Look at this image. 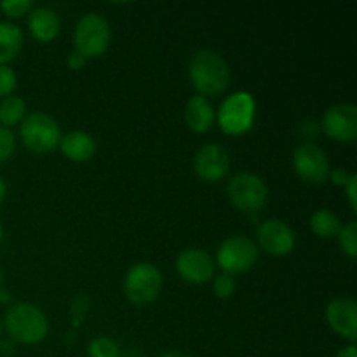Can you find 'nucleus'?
<instances>
[{"label": "nucleus", "instance_id": "1", "mask_svg": "<svg viewBox=\"0 0 357 357\" xmlns=\"http://www.w3.org/2000/svg\"><path fill=\"white\" fill-rule=\"evenodd\" d=\"M188 77L199 96H216L229 87L232 72L227 59L215 49H197L188 61Z\"/></svg>", "mask_w": 357, "mask_h": 357}, {"label": "nucleus", "instance_id": "2", "mask_svg": "<svg viewBox=\"0 0 357 357\" xmlns=\"http://www.w3.org/2000/svg\"><path fill=\"white\" fill-rule=\"evenodd\" d=\"M2 326L16 344L35 345L45 340L49 333V319L44 310L31 302H14L6 310Z\"/></svg>", "mask_w": 357, "mask_h": 357}, {"label": "nucleus", "instance_id": "3", "mask_svg": "<svg viewBox=\"0 0 357 357\" xmlns=\"http://www.w3.org/2000/svg\"><path fill=\"white\" fill-rule=\"evenodd\" d=\"M257 117V100L248 91H236L220 103L216 121L225 135L239 136L250 131Z\"/></svg>", "mask_w": 357, "mask_h": 357}, {"label": "nucleus", "instance_id": "4", "mask_svg": "<svg viewBox=\"0 0 357 357\" xmlns=\"http://www.w3.org/2000/svg\"><path fill=\"white\" fill-rule=\"evenodd\" d=\"M227 195L234 208L241 213L257 215L267 206L271 192L264 178L250 171H241L227 183Z\"/></svg>", "mask_w": 357, "mask_h": 357}, {"label": "nucleus", "instance_id": "5", "mask_svg": "<svg viewBox=\"0 0 357 357\" xmlns=\"http://www.w3.org/2000/svg\"><path fill=\"white\" fill-rule=\"evenodd\" d=\"M112 40L110 21L100 13L82 14L73 28V49L87 59L98 58L108 49Z\"/></svg>", "mask_w": 357, "mask_h": 357}, {"label": "nucleus", "instance_id": "6", "mask_svg": "<svg viewBox=\"0 0 357 357\" xmlns=\"http://www.w3.org/2000/svg\"><path fill=\"white\" fill-rule=\"evenodd\" d=\"M63 132L58 121L45 112H31L26 114L20 124V138L24 146L33 153L44 155L59 146Z\"/></svg>", "mask_w": 357, "mask_h": 357}, {"label": "nucleus", "instance_id": "7", "mask_svg": "<svg viewBox=\"0 0 357 357\" xmlns=\"http://www.w3.org/2000/svg\"><path fill=\"white\" fill-rule=\"evenodd\" d=\"M164 284V275L157 265L139 261L126 272L122 289L126 298L135 305H146L159 296Z\"/></svg>", "mask_w": 357, "mask_h": 357}, {"label": "nucleus", "instance_id": "8", "mask_svg": "<svg viewBox=\"0 0 357 357\" xmlns=\"http://www.w3.org/2000/svg\"><path fill=\"white\" fill-rule=\"evenodd\" d=\"M260 250L251 237L246 236H230L220 243L216 250L215 264L222 268V272L230 275H239L251 271L257 265Z\"/></svg>", "mask_w": 357, "mask_h": 357}, {"label": "nucleus", "instance_id": "9", "mask_svg": "<svg viewBox=\"0 0 357 357\" xmlns=\"http://www.w3.org/2000/svg\"><path fill=\"white\" fill-rule=\"evenodd\" d=\"M293 169L309 185H323L330 176V159L326 150L316 142H302L293 150Z\"/></svg>", "mask_w": 357, "mask_h": 357}, {"label": "nucleus", "instance_id": "10", "mask_svg": "<svg viewBox=\"0 0 357 357\" xmlns=\"http://www.w3.org/2000/svg\"><path fill=\"white\" fill-rule=\"evenodd\" d=\"M257 246L272 257H286L296 246V234L284 220L267 218L257 229Z\"/></svg>", "mask_w": 357, "mask_h": 357}, {"label": "nucleus", "instance_id": "11", "mask_svg": "<svg viewBox=\"0 0 357 357\" xmlns=\"http://www.w3.org/2000/svg\"><path fill=\"white\" fill-rule=\"evenodd\" d=\"M216 264L215 258L206 250L197 246L185 248L176 257V272L188 284L201 286L213 281Z\"/></svg>", "mask_w": 357, "mask_h": 357}, {"label": "nucleus", "instance_id": "12", "mask_svg": "<svg viewBox=\"0 0 357 357\" xmlns=\"http://www.w3.org/2000/svg\"><path fill=\"white\" fill-rule=\"evenodd\" d=\"M319 128L337 142L351 143L357 136V107L354 103H337L326 108Z\"/></svg>", "mask_w": 357, "mask_h": 357}, {"label": "nucleus", "instance_id": "13", "mask_svg": "<svg viewBox=\"0 0 357 357\" xmlns=\"http://www.w3.org/2000/svg\"><path fill=\"white\" fill-rule=\"evenodd\" d=\"M194 171L208 183L223 180L230 171V155L225 146L218 143H206L195 152Z\"/></svg>", "mask_w": 357, "mask_h": 357}, {"label": "nucleus", "instance_id": "14", "mask_svg": "<svg viewBox=\"0 0 357 357\" xmlns=\"http://www.w3.org/2000/svg\"><path fill=\"white\" fill-rule=\"evenodd\" d=\"M324 319L328 326L345 338L349 344H356L357 340V302L349 296H338L328 302L324 309Z\"/></svg>", "mask_w": 357, "mask_h": 357}, {"label": "nucleus", "instance_id": "15", "mask_svg": "<svg viewBox=\"0 0 357 357\" xmlns=\"http://www.w3.org/2000/svg\"><path fill=\"white\" fill-rule=\"evenodd\" d=\"M28 30L38 42H51L61 30V20L51 7L37 6L28 13Z\"/></svg>", "mask_w": 357, "mask_h": 357}, {"label": "nucleus", "instance_id": "16", "mask_svg": "<svg viewBox=\"0 0 357 357\" xmlns=\"http://www.w3.org/2000/svg\"><path fill=\"white\" fill-rule=\"evenodd\" d=\"M183 117L188 129L201 135V132H208L215 126L216 110L208 98L195 94L185 105Z\"/></svg>", "mask_w": 357, "mask_h": 357}, {"label": "nucleus", "instance_id": "17", "mask_svg": "<svg viewBox=\"0 0 357 357\" xmlns=\"http://www.w3.org/2000/svg\"><path fill=\"white\" fill-rule=\"evenodd\" d=\"M96 149V139L89 132L79 131V129L66 132L59 139V150H61L63 155L70 160H75V162L93 159Z\"/></svg>", "mask_w": 357, "mask_h": 357}, {"label": "nucleus", "instance_id": "18", "mask_svg": "<svg viewBox=\"0 0 357 357\" xmlns=\"http://www.w3.org/2000/svg\"><path fill=\"white\" fill-rule=\"evenodd\" d=\"M23 30L16 23L0 21V65H9L23 47Z\"/></svg>", "mask_w": 357, "mask_h": 357}, {"label": "nucleus", "instance_id": "19", "mask_svg": "<svg viewBox=\"0 0 357 357\" xmlns=\"http://www.w3.org/2000/svg\"><path fill=\"white\" fill-rule=\"evenodd\" d=\"M309 227L317 237L321 239H333V237L338 236V232L342 230L344 223H342L340 216L335 211L326 208L316 209V211L310 215Z\"/></svg>", "mask_w": 357, "mask_h": 357}, {"label": "nucleus", "instance_id": "20", "mask_svg": "<svg viewBox=\"0 0 357 357\" xmlns=\"http://www.w3.org/2000/svg\"><path fill=\"white\" fill-rule=\"evenodd\" d=\"M26 117V103L17 94H10L0 100V126L10 129L20 126Z\"/></svg>", "mask_w": 357, "mask_h": 357}, {"label": "nucleus", "instance_id": "21", "mask_svg": "<svg viewBox=\"0 0 357 357\" xmlns=\"http://www.w3.org/2000/svg\"><path fill=\"white\" fill-rule=\"evenodd\" d=\"M87 356L89 357H121V347L114 338L107 335H98L87 344Z\"/></svg>", "mask_w": 357, "mask_h": 357}, {"label": "nucleus", "instance_id": "22", "mask_svg": "<svg viewBox=\"0 0 357 357\" xmlns=\"http://www.w3.org/2000/svg\"><path fill=\"white\" fill-rule=\"evenodd\" d=\"M338 246H340L342 253L347 255L351 260H356L357 257V222L351 220L342 227V230L337 236Z\"/></svg>", "mask_w": 357, "mask_h": 357}, {"label": "nucleus", "instance_id": "23", "mask_svg": "<svg viewBox=\"0 0 357 357\" xmlns=\"http://www.w3.org/2000/svg\"><path fill=\"white\" fill-rule=\"evenodd\" d=\"M89 309H91L89 296H87L86 293H77V295L73 296L72 303H70V309H68L70 321H72L73 330L82 326L84 319H86V316L89 314Z\"/></svg>", "mask_w": 357, "mask_h": 357}, {"label": "nucleus", "instance_id": "24", "mask_svg": "<svg viewBox=\"0 0 357 357\" xmlns=\"http://www.w3.org/2000/svg\"><path fill=\"white\" fill-rule=\"evenodd\" d=\"M213 293H215L216 298H222V300H229L232 298L234 293H236V279L234 275L225 274H215L213 278Z\"/></svg>", "mask_w": 357, "mask_h": 357}, {"label": "nucleus", "instance_id": "25", "mask_svg": "<svg viewBox=\"0 0 357 357\" xmlns=\"http://www.w3.org/2000/svg\"><path fill=\"white\" fill-rule=\"evenodd\" d=\"M16 145V135L13 132V129H7L3 126H0V164L7 162L14 155Z\"/></svg>", "mask_w": 357, "mask_h": 357}, {"label": "nucleus", "instance_id": "26", "mask_svg": "<svg viewBox=\"0 0 357 357\" xmlns=\"http://www.w3.org/2000/svg\"><path fill=\"white\" fill-rule=\"evenodd\" d=\"M33 7L35 6L31 0H2V2H0V9H2V13L9 17L24 16V14L30 13Z\"/></svg>", "mask_w": 357, "mask_h": 357}, {"label": "nucleus", "instance_id": "27", "mask_svg": "<svg viewBox=\"0 0 357 357\" xmlns=\"http://www.w3.org/2000/svg\"><path fill=\"white\" fill-rule=\"evenodd\" d=\"M17 86V75L13 66L0 65V98H6L14 94Z\"/></svg>", "mask_w": 357, "mask_h": 357}, {"label": "nucleus", "instance_id": "28", "mask_svg": "<svg viewBox=\"0 0 357 357\" xmlns=\"http://www.w3.org/2000/svg\"><path fill=\"white\" fill-rule=\"evenodd\" d=\"M345 190V195H347V201H349V206H351L352 211H357V174L352 173L351 178H349V181L345 183L344 187Z\"/></svg>", "mask_w": 357, "mask_h": 357}, {"label": "nucleus", "instance_id": "29", "mask_svg": "<svg viewBox=\"0 0 357 357\" xmlns=\"http://www.w3.org/2000/svg\"><path fill=\"white\" fill-rule=\"evenodd\" d=\"M351 174L352 173H349L345 167H333V169L330 171V176H328V180H331V183L337 185V187H345V183L349 181Z\"/></svg>", "mask_w": 357, "mask_h": 357}, {"label": "nucleus", "instance_id": "30", "mask_svg": "<svg viewBox=\"0 0 357 357\" xmlns=\"http://www.w3.org/2000/svg\"><path fill=\"white\" fill-rule=\"evenodd\" d=\"M319 131H321L319 122L312 121V119H307V121H303L302 124H300V132H302L309 142L314 138V136H317V132Z\"/></svg>", "mask_w": 357, "mask_h": 357}, {"label": "nucleus", "instance_id": "31", "mask_svg": "<svg viewBox=\"0 0 357 357\" xmlns=\"http://www.w3.org/2000/svg\"><path fill=\"white\" fill-rule=\"evenodd\" d=\"M86 63H87L86 56H84L82 52L75 51V49H73V51L66 56V65H68L72 70L84 68V66H86Z\"/></svg>", "mask_w": 357, "mask_h": 357}, {"label": "nucleus", "instance_id": "32", "mask_svg": "<svg viewBox=\"0 0 357 357\" xmlns=\"http://www.w3.org/2000/svg\"><path fill=\"white\" fill-rule=\"evenodd\" d=\"M14 352H16V342H13L10 338L0 340V356H2V357H13Z\"/></svg>", "mask_w": 357, "mask_h": 357}, {"label": "nucleus", "instance_id": "33", "mask_svg": "<svg viewBox=\"0 0 357 357\" xmlns=\"http://www.w3.org/2000/svg\"><path fill=\"white\" fill-rule=\"evenodd\" d=\"M335 357H357L356 344H349V345H345V347H342L340 351L335 354Z\"/></svg>", "mask_w": 357, "mask_h": 357}, {"label": "nucleus", "instance_id": "34", "mask_svg": "<svg viewBox=\"0 0 357 357\" xmlns=\"http://www.w3.org/2000/svg\"><path fill=\"white\" fill-rule=\"evenodd\" d=\"M6 195H7V183L6 180H3L2 174H0V204L6 201Z\"/></svg>", "mask_w": 357, "mask_h": 357}, {"label": "nucleus", "instance_id": "35", "mask_svg": "<svg viewBox=\"0 0 357 357\" xmlns=\"http://www.w3.org/2000/svg\"><path fill=\"white\" fill-rule=\"evenodd\" d=\"M10 300H13V296H10L9 289H6V288L0 289V303H9Z\"/></svg>", "mask_w": 357, "mask_h": 357}, {"label": "nucleus", "instance_id": "36", "mask_svg": "<svg viewBox=\"0 0 357 357\" xmlns=\"http://www.w3.org/2000/svg\"><path fill=\"white\" fill-rule=\"evenodd\" d=\"M159 357H190V356L185 354V352H181V351H167V352H164V354H160Z\"/></svg>", "mask_w": 357, "mask_h": 357}, {"label": "nucleus", "instance_id": "37", "mask_svg": "<svg viewBox=\"0 0 357 357\" xmlns=\"http://www.w3.org/2000/svg\"><path fill=\"white\" fill-rule=\"evenodd\" d=\"M2 241H3V225L2 222H0V244H2Z\"/></svg>", "mask_w": 357, "mask_h": 357}, {"label": "nucleus", "instance_id": "38", "mask_svg": "<svg viewBox=\"0 0 357 357\" xmlns=\"http://www.w3.org/2000/svg\"><path fill=\"white\" fill-rule=\"evenodd\" d=\"M3 288V272H2V268H0V289Z\"/></svg>", "mask_w": 357, "mask_h": 357}, {"label": "nucleus", "instance_id": "39", "mask_svg": "<svg viewBox=\"0 0 357 357\" xmlns=\"http://www.w3.org/2000/svg\"><path fill=\"white\" fill-rule=\"evenodd\" d=\"M2 330H3V326H2V319H0V335H2Z\"/></svg>", "mask_w": 357, "mask_h": 357}]
</instances>
